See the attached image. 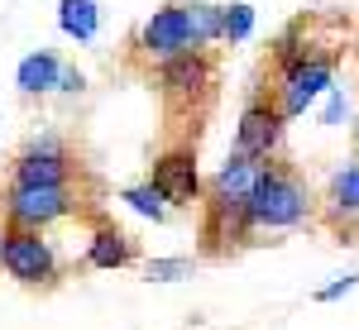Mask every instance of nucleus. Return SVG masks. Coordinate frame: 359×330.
<instances>
[{"label":"nucleus","instance_id":"obj_1","mask_svg":"<svg viewBox=\"0 0 359 330\" xmlns=\"http://www.w3.org/2000/svg\"><path fill=\"white\" fill-rule=\"evenodd\" d=\"M331 77H335V53L331 48H306V43L297 48L292 34L278 43V53H273V101L287 120L306 115V106H311L316 96H326V91H331Z\"/></svg>","mask_w":359,"mask_h":330},{"label":"nucleus","instance_id":"obj_2","mask_svg":"<svg viewBox=\"0 0 359 330\" xmlns=\"http://www.w3.org/2000/svg\"><path fill=\"white\" fill-rule=\"evenodd\" d=\"M311 216V192L297 177V167L264 158L259 177H254V192H249V220L254 230H292Z\"/></svg>","mask_w":359,"mask_h":330},{"label":"nucleus","instance_id":"obj_3","mask_svg":"<svg viewBox=\"0 0 359 330\" xmlns=\"http://www.w3.org/2000/svg\"><path fill=\"white\" fill-rule=\"evenodd\" d=\"M0 268L25 282V287H48L57 277V254L43 240V230H25V225H5L0 230Z\"/></svg>","mask_w":359,"mask_h":330},{"label":"nucleus","instance_id":"obj_4","mask_svg":"<svg viewBox=\"0 0 359 330\" xmlns=\"http://www.w3.org/2000/svg\"><path fill=\"white\" fill-rule=\"evenodd\" d=\"M72 182H15L5 192V225L48 230L53 220L72 216Z\"/></svg>","mask_w":359,"mask_h":330},{"label":"nucleus","instance_id":"obj_5","mask_svg":"<svg viewBox=\"0 0 359 330\" xmlns=\"http://www.w3.org/2000/svg\"><path fill=\"white\" fill-rule=\"evenodd\" d=\"M158 91H163L168 106L211 101V91H216V57L206 48H192V53H177L168 62H158Z\"/></svg>","mask_w":359,"mask_h":330},{"label":"nucleus","instance_id":"obj_6","mask_svg":"<svg viewBox=\"0 0 359 330\" xmlns=\"http://www.w3.org/2000/svg\"><path fill=\"white\" fill-rule=\"evenodd\" d=\"M135 48L144 57H154V62H168V57L177 53H192V29H187V5L182 0H172L163 10H154L135 34Z\"/></svg>","mask_w":359,"mask_h":330},{"label":"nucleus","instance_id":"obj_7","mask_svg":"<svg viewBox=\"0 0 359 330\" xmlns=\"http://www.w3.org/2000/svg\"><path fill=\"white\" fill-rule=\"evenodd\" d=\"M283 125H287V115L278 110L273 91L269 96H254L240 115V130H235V153H245V158H273L278 144H283Z\"/></svg>","mask_w":359,"mask_h":330},{"label":"nucleus","instance_id":"obj_8","mask_svg":"<svg viewBox=\"0 0 359 330\" xmlns=\"http://www.w3.org/2000/svg\"><path fill=\"white\" fill-rule=\"evenodd\" d=\"M149 182L163 192L168 206H192L201 201V172H196V149L192 144H177V149H168L158 153V163L149 172Z\"/></svg>","mask_w":359,"mask_h":330},{"label":"nucleus","instance_id":"obj_9","mask_svg":"<svg viewBox=\"0 0 359 330\" xmlns=\"http://www.w3.org/2000/svg\"><path fill=\"white\" fill-rule=\"evenodd\" d=\"M72 172L77 163L57 139H39L20 149V158H15V182H72Z\"/></svg>","mask_w":359,"mask_h":330},{"label":"nucleus","instance_id":"obj_10","mask_svg":"<svg viewBox=\"0 0 359 330\" xmlns=\"http://www.w3.org/2000/svg\"><path fill=\"white\" fill-rule=\"evenodd\" d=\"M135 259H139L135 240H130L125 230H111V225H101V230L91 235V245H86V263H91V268H101V273L130 268Z\"/></svg>","mask_w":359,"mask_h":330},{"label":"nucleus","instance_id":"obj_11","mask_svg":"<svg viewBox=\"0 0 359 330\" xmlns=\"http://www.w3.org/2000/svg\"><path fill=\"white\" fill-rule=\"evenodd\" d=\"M326 211L335 220H355L359 216V163L340 167L331 177V187H326Z\"/></svg>","mask_w":359,"mask_h":330},{"label":"nucleus","instance_id":"obj_12","mask_svg":"<svg viewBox=\"0 0 359 330\" xmlns=\"http://www.w3.org/2000/svg\"><path fill=\"white\" fill-rule=\"evenodd\" d=\"M57 77H62V62H57V53H29L25 62H20V72H15L20 91H29V96H39V91H53Z\"/></svg>","mask_w":359,"mask_h":330},{"label":"nucleus","instance_id":"obj_13","mask_svg":"<svg viewBox=\"0 0 359 330\" xmlns=\"http://www.w3.org/2000/svg\"><path fill=\"white\" fill-rule=\"evenodd\" d=\"M57 25L67 39H96V25H101V10H96V0H57Z\"/></svg>","mask_w":359,"mask_h":330},{"label":"nucleus","instance_id":"obj_14","mask_svg":"<svg viewBox=\"0 0 359 330\" xmlns=\"http://www.w3.org/2000/svg\"><path fill=\"white\" fill-rule=\"evenodd\" d=\"M187 5V29H192V43L206 48L221 39V5H206V0H182Z\"/></svg>","mask_w":359,"mask_h":330},{"label":"nucleus","instance_id":"obj_15","mask_svg":"<svg viewBox=\"0 0 359 330\" xmlns=\"http://www.w3.org/2000/svg\"><path fill=\"white\" fill-rule=\"evenodd\" d=\"M120 201H130L139 216H154V220H163L168 216V201H163V192L154 187V182H139V187H125L120 192Z\"/></svg>","mask_w":359,"mask_h":330},{"label":"nucleus","instance_id":"obj_16","mask_svg":"<svg viewBox=\"0 0 359 330\" xmlns=\"http://www.w3.org/2000/svg\"><path fill=\"white\" fill-rule=\"evenodd\" d=\"M254 29V5H221V39L225 43H245Z\"/></svg>","mask_w":359,"mask_h":330},{"label":"nucleus","instance_id":"obj_17","mask_svg":"<svg viewBox=\"0 0 359 330\" xmlns=\"http://www.w3.org/2000/svg\"><path fill=\"white\" fill-rule=\"evenodd\" d=\"M172 273H187V259H158V263H149V277H158V282H168Z\"/></svg>","mask_w":359,"mask_h":330},{"label":"nucleus","instance_id":"obj_18","mask_svg":"<svg viewBox=\"0 0 359 330\" xmlns=\"http://www.w3.org/2000/svg\"><path fill=\"white\" fill-rule=\"evenodd\" d=\"M350 287H359V273L355 277H340V282H331V287H321V292H316V302H335V297H345Z\"/></svg>","mask_w":359,"mask_h":330},{"label":"nucleus","instance_id":"obj_19","mask_svg":"<svg viewBox=\"0 0 359 330\" xmlns=\"http://www.w3.org/2000/svg\"><path fill=\"white\" fill-rule=\"evenodd\" d=\"M355 149H359V120H355Z\"/></svg>","mask_w":359,"mask_h":330}]
</instances>
